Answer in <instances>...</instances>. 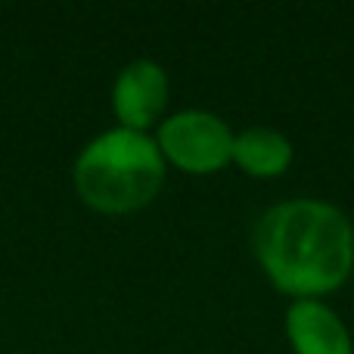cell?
<instances>
[{"label": "cell", "instance_id": "obj_1", "mask_svg": "<svg viewBox=\"0 0 354 354\" xmlns=\"http://www.w3.org/2000/svg\"><path fill=\"white\" fill-rule=\"evenodd\" d=\"M255 255L277 289L299 299L339 289L354 268V230L336 205L292 199L255 227Z\"/></svg>", "mask_w": 354, "mask_h": 354}, {"label": "cell", "instance_id": "obj_2", "mask_svg": "<svg viewBox=\"0 0 354 354\" xmlns=\"http://www.w3.org/2000/svg\"><path fill=\"white\" fill-rule=\"evenodd\" d=\"M165 180V156L143 131L115 128L81 149L75 162L78 196L97 212L122 214L149 205Z\"/></svg>", "mask_w": 354, "mask_h": 354}, {"label": "cell", "instance_id": "obj_3", "mask_svg": "<svg viewBox=\"0 0 354 354\" xmlns=\"http://www.w3.org/2000/svg\"><path fill=\"white\" fill-rule=\"evenodd\" d=\"M159 149L183 171L208 174L233 159V134L212 112L187 109L159 128Z\"/></svg>", "mask_w": 354, "mask_h": 354}, {"label": "cell", "instance_id": "obj_4", "mask_svg": "<svg viewBox=\"0 0 354 354\" xmlns=\"http://www.w3.org/2000/svg\"><path fill=\"white\" fill-rule=\"evenodd\" d=\"M168 103V75L159 62L137 59L115 78L112 87V106L122 128L143 131L159 118Z\"/></svg>", "mask_w": 354, "mask_h": 354}, {"label": "cell", "instance_id": "obj_5", "mask_svg": "<svg viewBox=\"0 0 354 354\" xmlns=\"http://www.w3.org/2000/svg\"><path fill=\"white\" fill-rule=\"evenodd\" d=\"M286 333L295 354H354L339 314L317 299H299L289 308Z\"/></svg>", "mask_w": 354, "mask_h": 354}, {"label": "cell", "instance_id": "obj_6", "mask_svg": "<svg viewBox=\"0 0 354 354\" xmlns=\"http://www.w3.org/2000/svg\"><path fill=\"white\" fill-rule=\"evenodd\" d=\"M233 162L252 177H277L292 162V143L270 128H249L233 137Z\"/></svg>", "mask_w": 354, "mask_h": 354}]
</instances>
